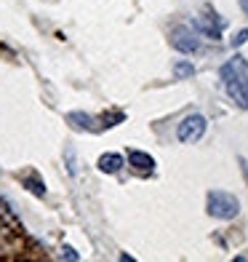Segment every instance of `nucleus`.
<instances>
[{
    "mask_svg": "<svg viewBox=\"0 0 248 262\" xmlns=\"http://www.w3.org/2000/svg\"><path fill=\"white\" fill-rule=\"evenodd\" d=\"M221 80H224V89L227 94L235 99V104L248 110V62L243 56H235L230 59L227 64L221 67Z\"/></svg>",
    "mask_w": 248,
    "mask_h": 262,
    "instance_id": "obj_1",
    "label": "nucleus"
},
{
    "mask_svg": "<svg viewBox=\"0 0 248 262\" xmlns=\"http://www.w3.org/2000/svg\"><path fill=\"white\" fill-rule=\"evenodd\" d=\"M206 209L216 220H235L240 214V201L232 193H224V190H211L206 198Z\"/></svg>",
    "mask_w": 248,
    "mask_h": 262,
    "instance_id": "obj_2",
    "label": "nucleus"
},
{
    "mask_svg": "<svg viewBox=\"0 0 248 262\" xmlns=\"http://www.w3.org/2000/svg\"><path fill=\"white\" fill-rule=\"evenodd\" d=\"M206 115H200V113H192V115H187L184 121L176 126V139L184 142V145H190V142H197L200 137L206 134Z\"/></svg>",
    "mask_w": 248,
    "mask_h": 262,
    "instance_id": "obj_3",
    "label": "nucleus"
},
{
    "mask_svg": "<svg viewBox=\"0 0 248 262\" xmlns=\"http://www.w3.org/2000/svg\"><path fill=\"white\" fill-rule=\"evenodd\" d=\"M171 43H173V49H176V51H182V54H192V51H197V49H200L197 38H195V35H192L190 30H184V27L173 30Z\"/></svg>",
    "mask_w": 248,
    "mask_h": 262,
    "instance_id": "obj_4",
    "label": "nucleus"
},
{
    "mask_svg": "<svg viewBox=\"0 0 248 262\" xmlns=\"http://www.w3.org/2000/svg\"><path fill=\"white\" fill-rule=\"evenodd\" d=\"M128 163L136 166L139 171H152L155 169V158L150 152H141V150H128Z\"/></svg>",
    "mask_w": 248,
    "mask_h": 262,
    "instance_id": "obj_5",
    "label": "nucleus"
},
{
    "mask_svg": "<svg viewBox=\"0 0 248 262\" xmlns=\"http://www.w3.org/2000/svg\"><path fill=\"white\" fill-rule=\"evenodd\" d=\"M123 166V156H117V152H104L99 158V171L104 174H117Z\"/></svg>",
    "mask_w": 248,
    "mask_h": 262,
    "instance_id": "obj_6",
    "label": "nucleus"
},
{
    "mask_svg": "<svg viewBox=\"0 0 248 262\" xmlns=\"http://www.w3.org/2000/svg\"><path fill=\"white\" fill-rule=\"evenodd\" d=\"M67 121L72 123V126H78V128H96L93 123H96V118L93 115H86V113H67Z\"/></svg>",
    "mask_w": 248,
    "mask_h": 262,
    "instance_id": "obj_7",
    "label": "nucleus"
},
{
    "mask_svg": "<svg viewBox=\"0 0 248 262\" xmlns=\"http://www.w3.org/2000/svg\"><path fill=\"white\" fill-rule=\"evenodd\" d=\"M173 75L176 78H192L195 75V67L190 62H176L173 64Z\"/></svg>",
    "mask_w": 248,
    "mask_h": 262,
    "instance_id": "obj_8",
    "label": "nucleus"
},
{
    "mask_svg": "<svg viewBox=\"0 0 248 262\" xmlns=\"http://www.w3.org/2000/svg\"><path fill=\"white\" fill-rule=\"evenodd\" d=\"M232 43V49H238V46H243V43H248V30H240L238 35H235V38L230 40Z\"/></svg>",
    "mask_w": 248,
    "mask_h": 262,
    "instance_id": "obj_9",
    "label": "nucleus"
},
{
    "mask_svg": "<svg viewBox=\"0 0 248 262\" xmlns=\"http://www.w3.org/2000/svg\"><path fill=\"white\" fill-rule=\"evenodd\" d=\"M62 257H67V259H75V262L80 259V254L75 252V249H72V246H64V249H62Z\"/></svg>",
    "mask_w": 248,
    "mask_h": 262,
    "instance_id": "obj_10",
    "label": "nucleus"
},
{
    "mask_svg": "<svg viewBox=\"0 0 248 262\" xmlns=\"http://www.w3.org/2000/svg\"><path fill=\"white\" fill-rule=\"evenodd\" d=\"M240 169H243V177H245V182H248V161L240 158Z\"/></svg>",
    "mask_w": 248,
    "mask_h": 262,
    "instance_id": "obj_11",
    "label": "nucleus"
},
{
    "mask_svg": "<svg viewBox=\"0 0 248 262\" xmlns=\"http://www.w3.org/2000/svg\"><path fill=\"white\" fill-rule=\"evenodd\" d=\"M240 8H243V14L248 16V0H240Z\"/></svg>",
    "mask_w": 248,
    "mask_h": 262,
    "instance_id": "obj_12",
    "label": "nucleus"
}]
</instances>
